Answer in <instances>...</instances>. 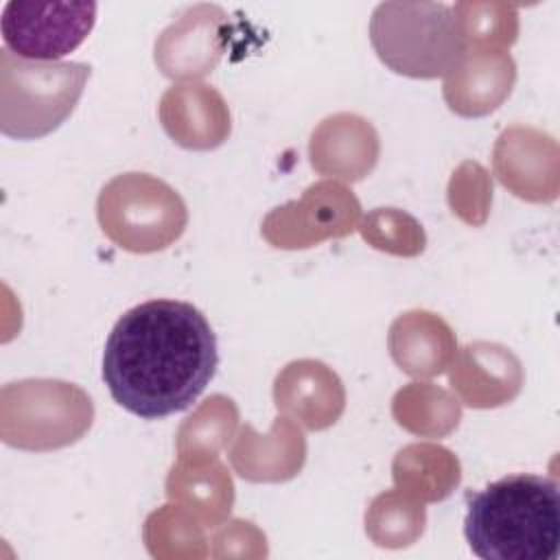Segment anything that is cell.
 <instances>
[{
    "instance_id": "obj_1",
    "label": "cell",
    "mask_w": 560,
    "mask_h": 560,
    "mask_svg": "<svg viewBox=\"0 0 560 560\" xmlns=\"http://www.w3.org/2000/svg\"><path fill=\"white\" fill-rule=\"evenodd\" d=\"M217 365V335L197 306L149 300L114 324L103 352V381L120 407L158 420L188 409Z\"/></svg>"
},
{
    "instance_id": "obj_2",
    "label": "cell",
    "mask_w": 560,
    "mask_h": 560,
    "mask_svg": "<svg viewBox=\"0 0 560 560\" xmlns=\"http://www.w3.org/2000/svg\"><path fill=\"white\" fill-rule=\"evenodd\" d=\"M464 536L483 560H556L560 490L549 477L516 472L468 494Z\"/></svg>"
},
{
    "instance_id": "obj_3",
    "label": "cell",
    "mask_w": 560,
    "mask_h": 560,
    "mask_svg": "<svg viewBox=\"0 0 560 560\" xmlns=\"http://www.w3.org/2000/svg\"><path fill=\"white\" fill-rule=\"evenodd\" d=\"M378 59L398 74L435 79L455 70L466 39L453 9L435 2L381 4L370 24Z\"/></svg>"
},
{
    "instance_id": "obj_4",
    "label": "cell",
    "mask_w": 560,
    "mask_h": 560,
    "mask_svg": "<svg viewBox=\"0 0 560 560\" xmlns=\"http://www.w3.org/2000/svg\"><path fill=\"white\" fill-rule=\"evenodd\" d=\"M90 66L85 63H24L11 66L2 50V133L28 140L57 129L74 109Z\"/></svg>"
},
{
    "instance_id": "obj_5",
    "label": "cell",
    "mask_w": 560,
    "mask_h": 560,
    "mask_svg": "<svg viewBox=\"0 0 560 560\" xmlns=\"http://www.w3.org/2000/svg\"><path fill=\"white\" fill-rule=\"evenodd\" d=\"M96 9V2L11 0L0 20L4 48L35 63H55L85 42Z\"/></svg>"
}]
</instances>
